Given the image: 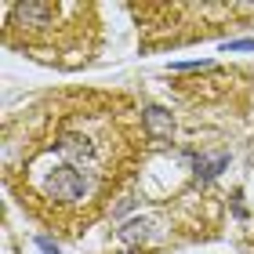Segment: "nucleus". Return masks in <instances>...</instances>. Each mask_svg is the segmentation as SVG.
Segmentation results:
<instances>
[{"label":"nucleus","instance_id":"1","mask_svg":"<svg viewBox=\"0 0 254 254\" xmlns=\"http://www.w3.org/2000/svg\"><path fill=\"white\" fill-rule=\"evenodd\" d=\"M142 138H149L142 113L127 95H55L7 142V186L37 222L80 233L131 182Z\"/></svg>","mask_w":254,"mask_h":254},{"label":"nucleus","instance_id":"2","mask_svg":"<svg viewBox=\"0 0 254 254\" xmlns=\"http://www.w3.org/2000/svg\"><path fill=\"white\" fill-rule=\"evenodd\" d=\"M95 15L91 4H7V44L44 51V59H55V51H84L87 59Z\"/></svg>","mask_w":254,"mask_h":254},{"label":"nucleus","instance_id":"3","mask_svg":"<svg viewBox=\"0 0 254 254\" xmlns=\"http://www.w3.org/2000/svg\"><path fill=\"white\" fill-rule=\"evenodd\" d=\"M142 124H145V134L153 138V142H164V138H171V113L149 106V109H142Z\"/></svg>","mask_w":254,"mask_h":254}]
</instances>
